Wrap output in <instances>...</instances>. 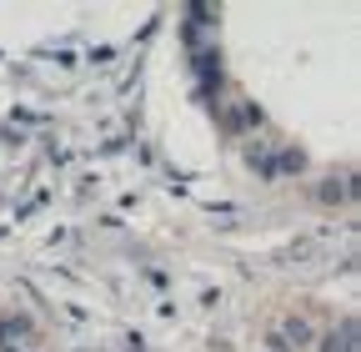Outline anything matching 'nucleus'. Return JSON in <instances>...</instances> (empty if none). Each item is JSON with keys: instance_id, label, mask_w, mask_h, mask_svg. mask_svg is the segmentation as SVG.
Wrapping results in <instances>:
<instances>
[{"instance_id": "nucleus-1", "label": "nucleus", "mask_w": 361, "mask_h": 352, "mask_svg": "<svg viewBox=\"0 0 361 352\" xmlns=\"http://www.w3.org/2000/svg\"><path fill=\"white\" fill-rule=\"evenodd\" d=\"M306 337H311V327H306L301 317H286V322H281V332L271 337V347H281V352H286V347H301Z\"/></svg>"}, {"instance_id": "nucleus-2", "label": "nucleus", "mask_w": 361, "mask_h": 352, "mask_svg": "<svg viewBox=\"0 0 361 352\" xmlns=\"http://www.w3.org/2000/svg\"><path fill=\"white\" fill-rule=\"evenodd\" d=\"M326 352H356V322H346L341 337L331 332V337H326Z\"/></svg>"}]
</instances>
